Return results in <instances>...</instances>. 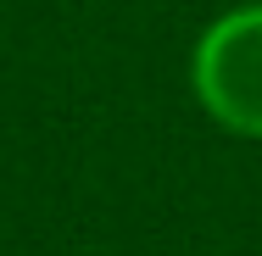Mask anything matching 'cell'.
Listing matches in <instances>:
<instances>
[{"label":"cell","mask_w":262,"mask_h":256,"mask_svg":"<svg viewBox=\"0 0 262 256\" xmlns=\"http://www.w3.org/2000/svg\"><path fill=\"white\" fill-rule=\"evenodd\" d=\"M201 101L240 134H262V6L229 11L195 56Z\"/></svg>","instance_id":"6da1fadb"}]
</instances>
